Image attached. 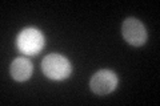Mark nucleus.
I'll use <instances>...</instances> for the list:
<instances>
[{
    "mask_svg": "<svg viewBox=\"0 0 160 106\" xmlns=\"http://www.w3.org/2000/svg\"><path fill=\"white\" fill-rule=\"evenodd\" d=\"M42 70L48 78L62 81L68 78L72 73V65L67 57L59 53H51L43 58Z\"/></svg>",
    "mask_w": 160,
    "mask_h": 106,
    "instance_id": "obj_1",
    "label": "nucleus"
},
{
    "mask_svg": "<svg viewBox=\"0 0 160 106\" xmlns=\"http://www.w3.org/2000/svg\"><path fill=\"white\" fill-rule=\"evenodd\" d=\"M46 44L43 33L36 28H26L19 33L16 39V47L23 54L33 56L42 52Z\"/></svg>",
    "mask_w": 160,
    "mask_h": 106,
    "instance_id": "obj_2",
    "label": "nucleus"
},
{
    "mask_svg": "<svg viewBox=\"0 0 160 106\" xmlns=\"http://www.w3.org/2000/svg\"><path fill=\"white\" fill-rule=\"evenodd\" d=\"M118 82V76L113 70L102 69L92 76L91 81H89V88L95 94L107 95L116 89Z\"/></svg>",
    "mask_w": 160,
    "mask_h": 106,
    "instance_id": "obj_3",
    "label": "nucleus"
},
{
    "mask_svg": "<svg viewBox=\"0 0 160 106\" xmlns=\"http://www.w3.org/2000/svg\"><path fill=\"white\" fill-rule=\"evenodd\" d=\"M122 35L124 40L133 47H142L147 43V29L140 20L127 17L122 25Z\"/></svg>",
    "mask_w": 160,
    "mask_h": 106,
    "instance_id": "obj_4",
    "label": "nucleus"
},
{
    "mask_svg": "<svg viewBox=\"0 0 160 106\" xmlns=\"http://www.w3.org/2000/svg\"><path fill=\"white\" fill-rule=\"evenodd\" d=\"M9 72H11V76L15 81L24 82L31 78L33 72V65L27 57H18L12 61Z\"/></svg>",
    "mask_w": 160,
    "mask_h": 106,
    "instance_id": "obj_5",
    "label": "nucleus"
}]
</instances>
